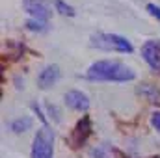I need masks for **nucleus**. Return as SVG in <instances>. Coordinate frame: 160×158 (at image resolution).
<instances>
[{
	"label": "nucleus",
	"instance_id": "obj_1",
	"mask_svg": "<svg viewBox=\"0 0 160 158\" xmlns=\"http://www.w3.org/2000/svg\"><path fill=\"white\" fill-rule=\"evenodd\" d=\"M86 78L91 82H130L136 78L134 69L116 60H101L88 67Z\"/></svg>",
	"mask_w": 160,
	"mask_h": 158
},
{
	"label": "nucleus",
	"instance_id": "obj_2",
	"mask_svg": "<svg viewBox=\"0 0 160 158\" xmlns=\"http://www.w3.org/2000/svg\"><path fill=\"white\" fill-rule=\"evenodd\" d=\"M91 45L101 50H108V52H121V54L132 52V43L118 34H97L91 37Z\"/></svg>",
	"mask_w": 160,
	"mask_h": 158
},
{
	"label": "nucleus",
	"instance_id": "obj_3",
	"mask_svg": "<svg viewBox=\"0 0 160 158\" xmlns=\"http://www.w3.org/2000/svg\"><path fill=\"white\" fill-rule=\"evenodd\" d=\"M54 156V132L48 126H41L34 136L32 158H52Z\"/></svg>",
	"mask_w": 160,
	"mask_h": 158
},
{
	"label": "nucleus",
	"instance_id": "obj_4",
	"mask_svg": "<svg viewBox=\"0 0 160 158\" xmlns=\"http://www.w3.org/2000/svg\"><path fill=\"white\" fill-rule=\"evenodd\" d=\"M91 130H93L91 117H89V116H82V119L75 125V128H73V132H71V136H69V145H71L73 149L82 147V145L88 141V138L91 136Z\"/></svg>",
	"mask_w": 160,
	"mask_h": 158
},
{
	"label": "nucleus",
	"instance_id": "obj_5",
	"mask_svg": "<svg viewBox=\"0 0 160 158\" xmlns=\"http://www.w3.org/2000/svg\"><path fill=\"white\" fill-rule=\"evenodd\" d=\"M142 58L155 71H160V41H145L142 47Z\"/></svg>",
	"mask_w": 160,
	"mask_h": 158
},
{
	"label": "nucleus",
	"instance_id": "obj_6",
	"mask_svg": "<svg viewBox=\"0 0 160 158\" xmlns=\"http://www.w3.org/2000/svg\"><path fill=\"white\" fill-rule=\"evenodd\" d=\"M63 101H65V106H67V108L77 110V112H86V110L89 108V99H88V95L82 93V91H78V89L67 91L65 97H63Z\"/></svg>",
	"mask_w": 160,
	"mask_h": 158
},
{
	"label": "nucleus",
	"instance_id": "obj_7",
	"mask_svg": "<svg viewBox=\"0 0 160 158\" xmlns=\"http://www.w3.org/2000/svg\"><path fill=\"white\" fill-rule=\"evenodd\" d=\"M22 6L26 9V13L41 22H47L50 19V9L41 2V0H22Z\"/></svg>",
	"mask_w": 160,
	"mask_h": 158
},
{
	"label": "nucleus",
	"instance_id": "obj_8",
	"mask_svg": "<svg viewBox=\"0 0 160 158\" xmlns=\"http://www.w3.org/2000/svg\"><path fill=\"white\" fill-rule=\"evenodd\" d=\"M60 78V67L58 65H47L38 77V84L41 89H48L50 86H54Z\"/></svg>",
	"mask_w": 160,
	"mask_h": 158
},
{
	"label": "nucleus",
	"instance_id": "obj_9",
	"mask_svg": "<svg viewBox=\"0 0 160 158\" xmlns=\"http://www.w3.org/2000/svg\"><path fill=\"white\" fill-rule=\"evenodd\" d=\"M32 125H34V119L32 117H21V119H15L11 123V130L13 132H26V130L32 128Z\"/></svg>",
	"mask_w": 160,
	"mask_h": 158
},
{
	"label": "nucleus",
	"instance_id": "obj_10",
	"mask_svg": "<svg viewBox=\"0 0 160 158\" xmlns=\"http://www.w3.org/2000/svg\"><path fill=\"white\" fill-rule=\"evenodd\" d=\"M142 95H145L151 102H158L160 101V91L157 89V87H153L151 84H145V86H142L140 89H138Z\"/></svg>",
	"mask_w": 160,
	"mask_h": 158
},
{
	"label": "nucleus",
	"instance_id": "obj_11",
	"mask_svg": "<svg viewBox=\"0 0 160 158\" xmlns=\"http://www.w3.org/2000/svg\"><path fill=\"white\" fill-rule=\"evenodd\" d=\"M54 6H56V9L62 13V15H67V17H75V7L73 6H69V4H65L63 0H54Z\"/></svg>",
	"mask_w": 160,
	"mask_h": 158
},
{
	"label": "nucleus",
	"instance_id": "obj_12",
	"mask_svg": "<svg viewBox=\"0 0 160 158\" xmlns=\"http://www.w3.org/2000/svg\"><path fill=\"white\" fill-rule=\"evenodd\" d=\"M45 26H47V22H41V21H36V19H30L26 22V28L32 30V32H43Z\"/></svg>",
	"mask_w": 160,
	"mask_h": 158
},
{
	"label": "nucleus",
	"instance_id": "obj_13",
	"mask_svg": "<svg viewBox=\"0 0 160 158\" xmlns=\"http://www.w3.org/2000/svg\"><path fill=\"white\" fill-rule=\"evenodd\" d=\"M112 149H108V147H99L93 155H95V158H112Z\"/></svg>",
	"mask_w": 160,
	"mask_h": 158
},
{
	"label": "nucleus",
	"instance_id": "obj_14",
	"mask_svg": "<svg viewBox=\"0 0 160 158\" xmlns=\"http://www.w3.org/2000/svg\"><path fill=\"white\" fill-rule=\"evenodd\" d=\"M147 11H149L155 19L160 21V6H157V4H147Z\"/></svg>",
	"mask_w": 160,
	"mask_h": 158
},
{
	"label": "nucleus",
	"instance_id": "obj_15",
	"mask_svg": "<svg viewBox=\"0 0 160 158\" xmlns=\"http://www.w3.org/2000/svg\"><path fill=\"white\" fill-rule=\"evenodd\" d=\"M151 125H153V128H157V132H160V112L151 114Z\"/></svg>",
	"mask_w": 160,
	"mask_h": 158
}]
</instances>
